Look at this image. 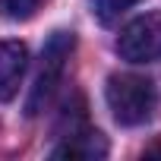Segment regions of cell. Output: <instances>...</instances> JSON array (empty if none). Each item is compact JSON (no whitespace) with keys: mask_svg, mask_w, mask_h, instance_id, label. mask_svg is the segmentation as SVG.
Instances as JSON below:
<instances>
[{"mask_svg":"<svg viewBox=\"0 0 161 161\" xmlns=\"http://www.w3.org/2000/svg\"><path fill=\"white\" fill-rule=\"evenodd\" d=\"M108 108L114 114V120L120 126H139L145 120H152L155 104H158V92L155 82L139 73H120L108 79V89H104Z\"/></svg>","mask_w":161,"mask_h":161,"instance_id":"6da1fadb","label":"cell"},{"mask_svg":"<svg viewBox=\"0 0 161 161\" xmlns=\"http://www.w3.org/2000/svg\"><path fill=\"white\" fill-rule=\"evenodd\" d=\"M73 44H76L73 32H54V35L47 38L44 54H41V69H38V76H35V86H32L29 101H25V114H29V117L41 114V111L47 108V101L54 98L60 79H63V66H66V60H69V54H73Z\"/></svg>","mask_w":161,"mask_h":161,"instance_id":"7a4b0ae2","label":"cell"},{"mask_svg":"<svg viewBox=\"0 0 161 161\" xmlns=\"http://www.w3.org/2000/svg\"><path fill=\"white\" fill-rule=\"evenodd\" d=\"M117 54L126 63H152L161 57V13H145L126 22L117 35Z\"/></svg>","mask_w":161,"mask_h":161,"instance_id":"3957f363","label":"cell"},{"mask_svg":"<svg viewBox=\"0 0 161 161\" xmlns=\"http://www.w3.org/2000/svg\"><path fill=\"white\" fill-rule=\"evenodd\" d=\"M29 66V47L16 38L0 41V101H13Z\"/></svg>","mask_w":161,"mask_h":161,"instance_id":"277c9868","label":"cell"},{"mask_svg":"<svg viewBox=\"0 0 161 161\" xmlns=\"http://www.w3.org/2000/svg\"><path fill=\"white\" fill-rule=\"evenodd\" d=\"M51 155H54V158H69V161H76V158H82V161L104 158V155H108V139H104L98 130L82 126V130L63 136V142H60Z\"/></svg>","mask_w":161,"mask_h":161,"instance_id":"5b68a950","label":"cell"},{"mask_svg":"<svg viewBox=\"0 0 161 161\" xmlns=\"http://www.w3.org/2000/svg\"><path fill=\"white\" fill-rule=\"evenodd\" d=\"M139 3V0H95V16L104 22V25H111V22H117L126 10H133Z\"/></svg>","mask_w":161,"mask_h":161,"instance_id":"8992f818","label":"cell"},{"mask_svg":"<svg viewBox=\"0 0 161 161\" xmlns=\"http://www.w3.org/2000/svg\"><path fill=\"white\" fill-rule=\"evenodd\" d=\"M41 7V0H0V10L10 19H29Z\"/></svg>","mask_w":161,"mask_h":161,"instance_id":"52a82bcc","label":"cell"}]
</instances>
